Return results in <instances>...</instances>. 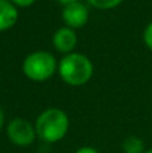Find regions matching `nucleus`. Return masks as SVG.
I'll return each mask as SVG.
<instances>
[{
  "mask_svg": "<svg viewBox=\"0 0 152 153\" xmlns=\"http://www.w3.org/2000/svg\"><path fill=\"white\" fill-rule=\"evenodd\" d=\"M18 10L8 0H0V32L10 30L18 20Z\"/></svg>",
  "mask_w": 152,
  "mask_h": 153,
  "instance_id": "nucleus-7",
  "label": "nucleus"
},
{
  "mask_svg": "<svg viewBox=\"0 0 152 153\" xmlns=\"http://www.w3.org/2000/svg\"><path fill=\"white\" fill-rule=\"evenodd\" d=\"M3 124H4V111H3V109L0 108V129H1Z\"/></svg>",
  "mask_w": 152,
  "mask_h": 153,
  "instance_id": "nucleus-14",
  "label": "nucleus"
},
{
  "mask_svg": "<svg viewBox=\"0 0 152 153\" xmlns=\"http://www.w3.org/2000/svg\"><path fill=\"white\" fill-rule=\"evenodd\" d=\"M62 19H63L65 24L69 28H81L88 23L89 19V11L85 4L81 1L72 3L63 7L62 10Z\"/></svg>",
  "mask_w": 152,
  "mask_h": 153,
  "instance_id": "nucleus-5",
  "label": "nucleus"
},
{
  "mask_svg": "<svg viewBox=\"0 0 152 153\" xmlns=\"http://www.w3.org/2000/svg\"><path fill=\"white\" fill-rule=\"evenodd\" d=\"M35 1L37 0H11V3L13 5H18V7H28Z\"/></svg>",
  "mask_w": 152,
  "mask_h": 153,
  "instance_id": "nucleus-11",
  "label": "nucleus"
},
{
  "mask_svg": "<svg viewBox=\"0 0 152 153\" xmlns=\"http://www.w3.org/2000/svg\"><path fill=\"white\" fill-rule=\"evenodd\" d=\"M74 153H98V151L92 146H81L80 149H77Z\"/></svg>",
  "mask_w": 152,
  "mask_h": 153,
  "instance_id": "nucleus-12",
  "label": "nucleus"
},
{
  "mask_svg": "<svg viewBox=\"0 0 152 153\" xmlns=\"http://www.w3.org/2000/svg\"><path fill=\"white\" fill-rule=\"evenodd\" d=\"M61 4H63V7L65 5H67V4H72V3H77V1H80V0H58Z\"/></svg>",
  "mask_w": 152,
  "mask_h": 153,
  "instance_id": "nucleus-13",
  "label": "nucleus"
},
{
  "mask_svg": "<svg viewBox=\"0 0 152 153\" xmlns=\"http://www.w3.org/2000/svg\"><path fill=\"white\" fill-rule=\"evenodd\" d=\"M57 61L54 55L46 51H35L23 62V73L31 81L42 82L51 78L55 73Z\"/></svg>",
  "mask_w": 152,
  "mask_h": 153,
  "instance_id": "nucleus-3",
  "label": "nucleus"
},
{
  "mask_svg": "<svg viewBox=\"0 0 152 153\" xmlns=\"http://www.w3.org/2000/svg\"><path fill=\"white\" fill-rule=\"evenodd\" d=\"M7 136L18 146H30L37 137L35 125L24 118H13L7 125Z\"/></svg>",
  "mask_w": 152,
  "mask_h": 153,
  "instance_id": "nucleus-4",
  "label": "nucleus"
},
{
  "mask_svg": "<svg viewBox=\"0 0 152 153\" xmlns=\"http://www.w3.org/2000/svg\"><path fill=\"white\" fill-rule=\"evenodd\" d=\"M53 45L59 53H63L66 55L72 54V51L77 46V34L69 27H61L54 32Z\"/></svg>",
  "mask_w": 152,
  "mask_h": 153,
  "instance_id": "nucleus-6",
  "label": "nucleus"
},
{
  "mask_svg": "<svg viewBox=\"0 0 152 153\" xmlns=\"http://www.w3.org/2000/svg\"><path fill=\"white\" fill-rule=\"evenodd\" d=\"M88 1L90 5L98 10H112L118 4H121L124 0H88Z\"/></svg>",
  "mask_w": 152,
  "mask_h": 153,
  "instance_id": "nucleus-9",
  "label": "nucleus"
},
{
  "mask_svg": "<svg viewBox=\"0 0 152 153\" xmlns=\"http://www.w3.org/2000/svg\"><path fill=\"white\" fill-rule=\"evenodd\" d=\"M58 71L65 83L70 86H82L93 75V65L88 56L72 53L61 59Z\"/></svg>",
  "mask_w": 152,
  "mask_h": 153,
  "instance_id": "nucleus-2",
  "label": "nucleus"
},
{
  "mask_svg": "<svg viewBox=\"0 0 152 153\" xmlns=\"http://www.w3.org/2000/svg\"><path fill=\"white\" fill-rule=\"evenodd\" d=\"M144 42L147 45V47L152 51V22L147 26V28L144 30Z\"/></svg>",
  "mask_w": 152,
  "mask_h": 153,
  "instance_id": "nucleus-10",
  "label": "nucleus"
},
{
  "mask_svg": "<svg viewBox=\"0 0 152 153\" xmlns=\"http://www.w3.org/2000/svg\"><path fill=\"white\" fill-rule=\"evenodd\" d=\"M69 130V117L61 109H47L42 111L35 122L37 137L43 143H58Z\"/></svg>",
  "mask_w": 152,
  "mask_h": 153,
  "instance_id": "nucleus-1",
  "label": "nucleus"
},
{
  "mask_svg": "<svg viewBox=\"0 0 152 153\" xmlns=\"http://www.w3.org/2000/svg\"><path fill=\"white\" fill-rule=\"evenodd\" d=\"M144 153H152V149H148V151H145Z\"/></svg>",
  "mask_w": 152,
  "mask_h": 153,
  "instance_id": "nucleus-15",
  "label": "nucleus"
},
{
  "mask_svg": "<svg viewBox=\"0 0 152 153\" xmlns=\"http://www.w3.org/2000/svg\"><path fill=\"white\" fill-rule=\"evenodd\" d=\"M123 152L124 153H144L145 145L144 141L142 138L136 137V136H129L123 141Z\"/></svg>",
  "mask_w": 152,
  "mask_h": 153,
  "instance_id": "nucleus-8",
  "label": "nucleus"
}]
</instances>
